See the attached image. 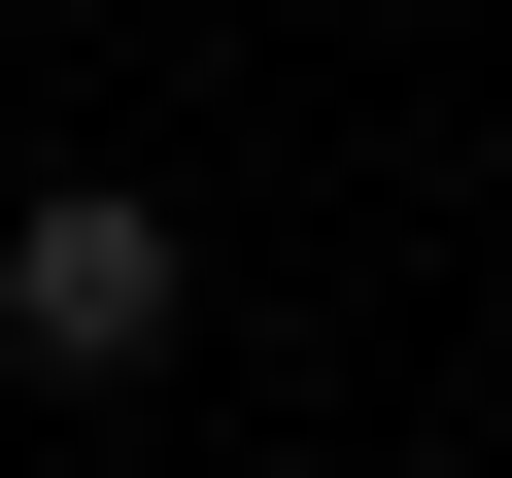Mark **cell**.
<instances>
[{
  "instance_id": "obj_1",
  "label": "cell",
  "mask_w": 512,
  "mask_h": 478,
  "mask_svg": "<svg viewBox=\"0 0 512 478\" xmlns=\"http://www.w3.org/2000/svg\"><path fill=\"white\" fill-rule=\"evenodd\" d=\"M205 342V205L171 171H35V205H0V376H35V410H137Z\"/></svg>"
}]
</instances>
